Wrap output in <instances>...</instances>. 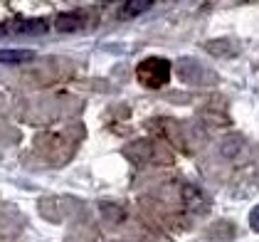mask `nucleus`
<instances>
[{
	"label": "nucleus",
	"instance_id": "7ed1b4c3",
	"mask_svg": "<svg viewBox=\"0 0 259 242\" xmlns=\"http://www.w3.org/2000/svg\"><path fill=\"white\" fill-rule=\"evenodd\" d=\"M87 20H89V15H87L84 10H72V13L57 15V18H55V27H57L60 32H74V30L87 27Z\"/></svg>",
	"mask_w": 259,
	"mask_h": 242
},
{
	"label": "nucleus",
	"instance_id": "f257e3e1",
	"mask_svg": "<svg viewBox=\"0 0 259 242\" xmlns=\"http://www.w3.org/2000/svg\"><path fill=\"white\" fill-rule=\"evenodd\" d=\"M136 77H139V82L143 87L160 89L163 84H168V79H170V62L163 60V57H146L136 67Z\"/></svg>",
	"mask_w": 259,
	"mask_h": 242
},
{
	"label": "nucleus",
	"instance_id": "423d86ee",
	"mask_svg": "<svg viewBox=\"0 0 259 242\" xmlns=\"http://www.w3.org/2000/svg\"><path fill=\"white\" fill-rule=\"evenodd\" d=\"M249 225H252V230H257L259 232V205L249 213Z\"/></svg>",
	"mask_w": 259,
	"mask_h": 242
},
{
	"label": "nucleus",
	"instance_id": "f03ea898",
	"mask_svg": "<svg viewBox=\"0 0 259 242\" xmlns=\"http://www.w3.org/2000/svg\"><path fill=\"white\" fill-rule=\"evenodd\" d=\"M50 25L47 20H13L0 22V35H40Z\"/></svg>",
	"mask_w": 259,
	"mask_h": 242
},
{
	"label": "nucleus",
	"instance_id": "39448f33",
	"mask_svg": "<svg viewBox=\"0 0 259 242\" xmlns=\"http://www.w3.org/2000/svg\"><path fill=\"white\" fill-rule=\"evenodd\" d=\"M151 5H153V3H148V0H134V3H126V5L121 8L119 15L121 18H136L141 13H146Z\"/></svg>",
	"mask_w": 259,
	"mask_h": 242
},
{
	"label": "nucleus",
	"instance_id": "20e7f679",
	"mask_svg": "<svg viewBox=\"0 0 259 242\" xmlns=\"http://www.w3.org/2000/svg\"><path fill=\"white\" fill-rule=\"evenodd\" d=\"M30 60H35L32 50H0V62L3 64H25Z\"/></svg>",
	"mask_w": 259,
	"mask_h": 242
}]
</instances>
